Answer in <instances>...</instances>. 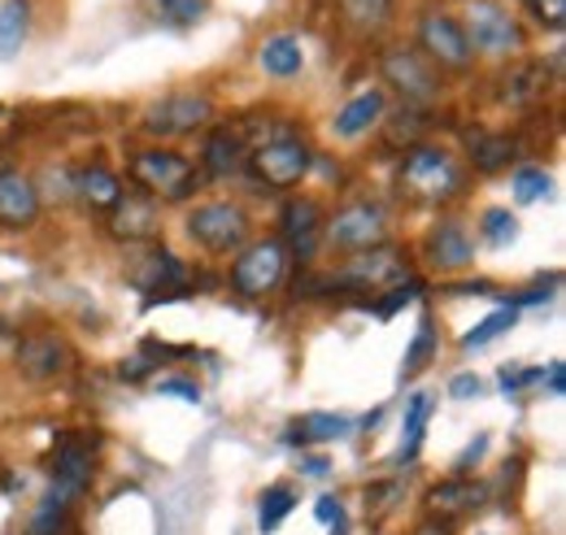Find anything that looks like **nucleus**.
<instances>
[{
  "instance_id": "1",
  "label": "nucleus",
  "mask_w": 566,
  "mask_h": 535,
  "mask_svg": "<svg viewBox=\"0 0 566 535\" xmlns=\"http://www.w3.org/2000/svg\"><path fill=\"white\" fill-rule=\"evenodd\" d=\"M127 175L144 188V197L153 201H188L201 188V170L197 161H188L175 148H136L127 161Z\"/></svg>"
},
{
  "instance_id": "2",
  "label": "nucleus",
  "mask_w": 566,
  "mask_h": 535,
  "mask_svg": "<svg viewBox=\"0 0 566 535\" xmlns=\"http://www.w3.org/2000/svg\"><path fill=\"white\" fill-rule=\"evenodd\" d=\"M397 179H401V188H406L415 201H423V204L453 201V197H462V188H467V179H462L453 153L440 148V144H415V148L406 153Z\"/></svg>"
},
{
  "instance_id": "3",
  "label": "nucleus",
  "mask_w": 566,
  "mask_h": 535,
  "mask_svg": "<svg viewBox=\"0 0 566 535\" xmlns=\"http://www.w3.org/2000/svg\"><path fill=\"white\" fill-rule=\"evenodd\" d=\"M310 166H314V153H310L305 139H296V135H275V139L249 148V166H244V170L253 175L258 188L283 192V188H296V183L310 175Z\"/></svg>"
},
{
  "instance_id": "4",
  "label": "nucleus",
  "mask_w": 566,
  "mask_h": 535,
  "mask_svg": "<svg viewBox=\"0 0 566 535\" xmlns=\"http://www.w3.org/2000/svg\"><path fill=\"white\" fill-rule=\"evenodd\" d=\"M188 235L213 258L240 253L249 244V213L231 201H206L188 213Z\"/></svg>"
},
{
  "instance_id": "5",
  "label": "nucleus",
  "mask_w": 566,
  "mask_h": 535,
  "mask_svg": "<svg viewBox=\"0 0 566 535\" xmlns=\"http://www.w3.org/2000/svg\"><path fill=\"white\" fill-rule=\"evenodd\" d=\"M323 240L336 244V249H349V253L384 249V240H388V213H384V204L375 201L345 204V209H336L323 222Z\"/></svg>"
},
{
  "instance_id": "6",
  "label": "nucleus",
  "mask_w": 566,
  "mask_h": 535,
  "mask_svg": "<svg viewBox=\"0 0 566 535\" xmlns=\"http://www.w3.org/2000/svg\"><path fill=\"white\" fill-rule=\"evenodd\" d=\"M287 274V253L280 240H253L240 249V258L231 262V287L240 296H271Z\"/></svg>"
},
{
  "instance_id": "7",
  "label": "nucleus",
  "mask_w": 566,
  "mask_h": 535,
  "mask_svg": "<svg viewBox=\"0 0 566 535\" xmlns=\"http://www.w3.org/2000/svg\"><path fill=\"white\" fill-rule=\"evenodd\" d=\"M462 31H467L475 53H489V57H518L523 53V27L493 0H475L467 9Z\"/></svg>"
},
{
  "instance_id": "8",
  "label": "nucleus",
  "mask_w": 566,
  "mask_h": 535,
  "mask_svg": "<svg viewBox=\"0 0 566 535\" xmlns=\"http://www.w3.org/2000/svg\"><path fill=\"white\" fill-rule=\"evenodd\" d=\"M419 53H423L431 66H444V70H467L475 62V49H471L462 22L453 13H440V9L419 13Z\"/></svg>"
},
{
  "instance_id": "9",
  "label": "nucleus",
  "mask_w": 566,
  "mask_h": 535,
  "mask_svg": "<svg viewBox=\"0 0 566 535\" xmlns=\"http://www.w3.org/2000/svg\"><path fill=\"white\" fill-rule=\"evenodd\" d=\"M379 70L401 92V101L415 105V109H423V105H431L440 96V74H436V66L427 62L419 49H388L379 57Z\"/></svg>"
},
{
  "instance_id": "10",
  "label": "nucleus",
  "mask_w": 566,
  "mask_h": 535,
  "mask_svg": "<svg viewBox=\"0 0 566 535\" xmlns=\"http://www.w3.org/2000/svg\"><path fill=\"white\" fill-rule=\"evenodd\" d=\"M213 118V101L201 92H175V96H161L157 105L144 109V132L161 135V139H175V135H192L201 132Z\"/></svg>"
},
{
  "instance_id": "11",
  "label": "nucleus",
  "mask_w": 566,
  "mask_h": 535,
  "mask_svg": "<svg viewBox=\"0 0 566 535\" xmlns=\"http://www.w3.org/2000/svg\"><path fill=\"white\" fill-rule=\"evenodd\" d=\"M49 470H53V492L57 496H83L92 474H96V444L87 436H74V431H62L57 436V449L49 458Z\"/></svg>"
},
{
  "instance_id": "12",
  "label": "nucleus",
  "mask_w": 566,
  "mask_h": 535,
  "mask_svg": "<svg viewBox=\"0 0 566 535\" xmlns=\"http://www.w3.org/2000/svg\"><path fill=\"white\" fill-rule=\"evenodd\" d=\"M397 279H406V262H401L392 249H366V253H357L340 274L318 279V283H305V287H354V292H375V287L397 283Z\"/></svg>"
},
{
  "instance_id": "13",
  "label": "nucleus",
  "mask_w": 566,
  "mask_h": 535,
  "mask_svg": "<svg viewBox=\"0 0 566 535\" xmlns=\"http://www.w3.org/2000/svg\"><path fill=\"white\" fill-rule=\"evenodd\" d=\"M280 244L287 258H314L323 244V204L314 197H292L280 213Z\"/></svg>"
},
{
  "instance_id": "14",
  "label": "nucleus",
  "mask_w": 566,
  "mask_h": 535,
  "mask_svg": "<svg viewBox=\"0 0 566 535\" xmlns=\"http://www.w3.org/2000/svg\"><path fill=\"white\" fill-rule=\"evenodd\" d=\"M71 366H74V353L62 335L40 332V335H27V339L18 344V370H22L27 379H35V384L62 379V375H71Z\"/></svg>"
},
{
  "instance_id": "15",
  "label": "nucleus",
  "mask_w": 566,
  "mask_h": 535,
  "mask_svg": "<svg viewBox=\"0 0 566 535\" xmlns=\"http://www.w3.org/2000/svg\"><path fill=\"white\" fill-rule=\"evenodd\" d=\"M157 227H161V209H157L153 197H144V192H123L118 204L109 209V235L123 240V244H144V240H153Z\"/></svg>"
},
{
  "instance_id": "16",
  "label": "nucleus",
  "mask_w": 566,
  "mask_h": 535,
  "mask_svg": "<svg viewBox=\"0 0 566 535\" xmlns=\"http://www.w3.org/2000/svg\"><path fill=\"white\" fill-rule=\"evenodd\" d=\"M423 258L440 274H453V270H467L475 262V244H471V235H467V227L458 218H444V222H436L427 231Z\"/></svg>"
},
{
  "instance_id": "17",
  "label": "nucleus",
  "mask_w": 566,
  "mask_h": 535,
  "mask_svg": "<svg viewBox=\"0 0 566 535\" xmlns=\"http://www.w3.org/2000/svg\"><path fill=\"white\" fill-rule=\"evenodd\" d=\"M35 218H40V188L22 170L0 166V227L22 231L35 227Z\"/></svg>"
},
{
  "instance_id": "18",
  "label": "nucleus",
  "mask_w": 566,
  "mask_h": 535,
  "mask_svg": "<svg viewBox=\"0 0 566 535\" xmlns=\"http://www.w3.org/2000/svg\"><path fill=\"white\" fill-rule=\"evenodd\" d=\"M484 501H489V487L475 483L471 474H453V479H444V483H436V487L427 492V505H431L436 518H444V523L484 510Z\"/></svg>"
},
{
  "instance_id": "19",
  "label": "nucleus",
  "mask_w": 566,
  "mask_h": 535,
  "mask_svg": "<svg viewBox=\"0 0 566 535\" xmlns=\"http://www.w3.org/2000/svg\"><path fill=\"white\" fill-rule=\"evenodd\" d=\"M249 166V144L244 132H231V127H213L206 135V153H201V175L210 179H231Z\"/></svg>"
},
{
  "instance_id": "20",
  "label": "nucleus",
  "mask_w": 566,
  "mask_h": 535,
  "mask_svg": "<svg viewBox=\"0 0 566 535\" xmlns=\"http://www.w3.org/2000/svg\"><path fill=\"white\" fill-rule=\"evenodd\" d=\"M384 109H388L384 92H379V87H370V92L354 96V101L332 118V132L340 135V139H357V135H366L370 127H379V123H384Z\"/></svg>"
},
{
  "instance_id": "21",
  "label": "nucleus",
  "mask_w": 566,
  "mask_h": 535,
  "mask_svg": "<svg viewBox=\"0 0 566 535\" xmlns=\"http://www.w3.org/2000/svg\"><path fill=\"white\" fill-rule=\"evenodd\" d=\"M144 266L148 270H136V274H132L140 292H161V296H166V292H184V287H188V270H184V262H179L175 253H166V249H161V253H148ZM161 296H153L148 305H157Z\"/></svg>"
},
{
  "instance_id": "22",
  "label": "nucleus",
  "mask_w": 566,
  "mask_h": 535,
  "mask_svg": "<svg viewBox=\"0 0 566 535\" xmlns=\"http://www.w3.org/2000/svg\"><path fill=\"white\" fill-rule=\"evenodd\" d=\"M71 192L87 204V209L109 213V209L118 204V197H123V179H118L114 170H105V166H87V170H78L71 179Z\"/></svg>"
},
{
  "instance_id": "23",
  "label": "nucleus",
  "mask_w": 566,
  "mask_h": 535,
  "mask_svg": "<svg viewBox=\"0 0 566 535\" xmlns=\"http://www.w3.org/2000/svg\"><path fill=\"white\" fill-rule=\"evenodd\" d=\"M349 431H354V418L314 409V413H301V418L287 427V444H332V440H345Z\"/></svg>"
},
{
  "instance_id": "24",
  "label": "nucleus",
  "mask_w": 566,
  "mask_h": 535,
  "mask_svg": "<svg viewBox=\"0 0 566 535\" xmlns=\"http://www.w3.org/2000/svg\"><path fill=\"white\" fill-rule=\"evenodd\" d=\"M467 157L480 175H496L514 161V139L501 132H467Z\"/></svg>"
},
{
  "instance_id": "25",
  "label": "nucleus",
  "mask_w": 566,
  "mask_h": 535,
  "mask_svg": "<svg viewBox=\"0 0 566 535\" xmlns=\"http://www.w3.org/2000/svg\"><path fill=\"white\" fill-rule=\"evenodd\" d=\"M545 87H549L545 62H518V66L501 78V101L505 105H532V101L545 96Z\"/></svg>"
},
{
  "instance_id": "26",
  "label": "nucleus",
  "mask_w": 566,
  "mask_h": 535,
  "mask_svg": "<svg viewBox=\"0 0 566 535\" xmlns=\"http://www.w3.org/2000/svg\"><path fill=\"white\" fill-rule=\"evenodd\" d=\"M431 397L427 392H415L410 405H406V431H401V449H397V466H410L423 449V436H427V418H431Z\"/></svg>"
},
{
  "instance_id": "27",
  "label": "nucleus",
  "mask_w": 566,
  "mask_h": 535,
  "mask_svg": "<svg viewBox=\"0 0 566 535\" xmlns=\"http://www.w3.org/2000/svg\"><path fill=\"white\" fill-rule=\"evenodd\" d=\"M258 62H262L266 74H275V78H292V74H301V66H305L301 40H296V35H271V40L262 44Z\"/></svg>"
},
{
  "instance_id": "28",
  "label": "nucleus",
  "mask_w": 566,
  "mask_h": 535,
  "mask_svg": "<svg viewBox=\"0 0 566 535\" xmlns=\"http://www.w3.org/2000/svg\"><path fill=\"white\" fill-rule=\"evenodd\" d=\"M27 35H31V0H4L0 4V57H13Z\"/></svg>"
},
{
  "instance_id": "29",
  "label": "nucleus",
  "mask_w": 566,
  "mask_h": 535,
  "mask_svg": "<svg viewBox=\"0 0 566 535\" xmlns=\"http://www.w3.org/2000/svg\"><path fill=\"white\" fill-rule=\"evenodd\" d=\"M340 13L345 22L361 31V35H375L392 22V0H340Z\"/></svg>"
},
{
  "instance_id": "30",
  "label": "nucleus",
  "mask_w": 566,
  "mask_h": 535,
  "mask_svg": "<svg viewBox=\"0 0 566 535\" xmlns=\"http://www.w3.org/2000/svg\"><path fill=\"white\" fill-rule=\"evenodd\" d=\"M431 357H436V318L423 314L419 318V335H415V344L406 348V366H401V379H415V375H423L427 366H431Z\"/></svg>"
},
{
  "instance_id": "31",
  "label": "nucleus",
  "mask_w": 566,
  "mask_h": 535,
  "mask_svg": "<svg viewBox=\"0 0 566 535\" xmlns=\"http://www.w3.org/2000/svg\"><path fill=\"white\" fill-rule=\"evenodd\" d=\"M71 505L74 501L57 496V492H49L44 505L35 510V518H31V535H66L71 532Z\"/></svg>"
},
{
  "instance_id": "32",
  "label": "nucleus",
  "mask_w": 566,
  "mask_h": 535,
  "mask_svg": "<svg viewBox=\"0 0 566 535\" xmlns=\"http://www.w3.org/2000/svg\"><path fill=\"white\" fill-rule=\"evenodd\" d=\"M292 505H296V496H292V487H287V483L266 487V492L258 496V527H262V532H275L283 518L292 514Z\"/></svg>"
},
{
  "instance_id": "33",
  "label": "nucleus",
  "mask_w": 566,
  "mask_h": 535,
  "mask_svg": "<svg viewBox=\"0 0 566 535\" xmlns=\"http://www.w3.org/2000/svg\"><path fill=\"white\" fill-rule=\"evenodd\" d=\"M549 188H554L549 170H541V166H523V170H514V201L518 204L545 201V197H549Z\"/></svg>"
},
{
  "instance_id": "34",
  "label": "nucleus",
  "mask_w": 566,
  "mask_h": 535,
  "mask_svg": "<svg viewBox=\"0 0 566 535\" xmlns=\"http://www.w3.org/2000/svg\"><path fill=\"white\" fill-rule=\"evenodd\" d=\"M514 318H518V310L514 305H505V310H496V314H489L475 332L462 335V348H484V344H493L496 335H505L510 327H514Z\"/></svg>"
},
{
  "instance_id": "35",
  "label": "nucleus",
  "mask_w": 566,
  "mask_h": 535,
  "mask_svg": "<svg viewBox=\"0 0 566 535\" xmlns=\"http://www.w3.org/2000/svg\"><path fill=\"white\" fill-rule=\"evenodd\" d=\"M480 231H484V240H489L493 249H505V244H514V235H518V218H514L510 209H489L484 222H480Z\"/></svg>"
},
{
  "instance_id": "36",
  "label": "nucleus",
  "mask_w": 566,
  "mask_h": 535,
  "mask_svg": "<svg viewBox=\"0 0 566 535\" xmlns=\"http://www.w3.org/2000/svg\"><path fill=\"white\" fill-rule=\"evenodd\" d=\"M157 18L170 27H197L206 18V0H157Z\"/></svg>"
},
{
  "instance_id": "37",
  "label": "nucleus",
  "mask_w": 566,
  "mask_h": 535,
  "mask_svg": "<svg viewBox=\"0 0 566 535\" xmlns=\"http://www.w3.org/2000/svg\"><path fill=\"white\" fill-rule=\"evenodd\" d=\"M523 9H527L532 22L545 27V31H563L566 27V0H523Z\"/></svg>"
},
{
  "instance_id": "38",
  "label": "nucleus",
  "mask_w": 566,
  "mask_h": 535,
  "mask_svg": "<svg viewBox=\"0 0 566 535\" xmlns=\"http://www.w3.org/2000/svg\"><path fill=\"white\" fill-rule=\"evenodd\" d=\"M419 296H423V279H406V283H397L392 296H384L375 310H379V318H392L401 305H410V301H419Z\"/></svg>"
},
{
  "instance_id": "39",
  "label": "nucleus",
  "mask_w": 566,
  "mask_h": 535,
  "mask_svg": "<svg viewBox=\"0 0 566 535\" xmlns=\"http://www.w3.org/2000/svg\"><path fill=\"white\" fill-rule=\"evenodd\" d=\"M449 397L453 401H475V397H484V379L480 375H453L449 379Z\"/></svg>"
},
{
  "instance_id": "40",
  "label": "nucleus",
  "mask_w": 566,
  "mask_h": 535,
  "mask_svg": "<svg viewBox=\"0 0 566 535\" xmlns=\"http://www.w3.org/2000/svg\"><path fill=\"white\" fill-rule=\"evenodd\" d=\"M157 392L161 397H179V401H201V388L192 379H157Z\"/></svg>"
},
{
  "instance_id": "41",
  "label": "nucleus",
  "mask_w": 566,
  "mask_h": 535,
  "mask_svg": "<svg viewBox=\"0 0 566 535\" xmlns=\"http://www.w3.org/2000/svg\"><path fill=\"white\" fill-rule=\"evenodd\" d=\"M484 453H489V436H475V440L467 444V453L453 462V474H471V470H475V462H480Z\"/></svg>"
},
{
  "instance_id": "42",
  "label": "nucleus",
  "mask_w": 566,
  "mask_h": 535,
  "mask_svg": "<svg viewBox=\"0 0 566 535\" xmlns=\"http://www.w3.org/2000/svg\"><path fill=\"white\" fill-rule=\"evenodd\" d=\"M541 384H549V397H563L566 392V366L563 361H549V375L541 370Z\"/></svg>"
},
{
  "instance_id": "43",
  "label": "nucleus",
  "mask_w": 566,
  "mask_h": 535,
  "mask_svg": "<svg viewBox=\"0 0 566 535\" xmlns=\"http://www.w3.org/2000/svg\"><path fill=\"white\" fill-rule=\"evenodd\" d=\"M314 514H318V518H323V523H340V518H345V505H340V501H336V496H323V501H318V510H314Z\"/></svg>"
},
{
  "instance_id": "44",
  "label": "nucleus",
  "mask_w": 566,
  "mask_h": 535,
  "mask_svg": "<svg viewBox=\"0 0 566 535\" xmlns=\"http://www.w3.org/2000/svg\"><path fill=\"white\" fill-rule=\"evenodd\" d=\"M148 370H153V361H148V357H132V366H127V361L118 366V375H123V379H132V384H136V379H144Z\"/></svg>"
},
{
  "instance_id": "45",
  "label": "nucleus",
  "mask_w": 566,
  "mask_h": 535,
  "mask_svg": "<svg viewBox=\"0 0 566 535\" xmlns=\"http://www.w3.org/2000/svg\"><path fill=\"white\" fill-rule=\"evenodd\" d=\"M301 470H305L310 479H323V474H327V458H305V462H301Z\"/></svg>"
},
{
  "instance_id": "46",
  "label": "nucleus",
  "mask_w": 566,
  "mask_h": 535,
  "mask_svg": "<svg viewBox=\"0 0 566 535\" xmlns=\"http://www.w3.org/2000/svg\"><path fill=\"white\" fill-rule=\"evenodd\" d=\"M415 535H449V523H440V518H431V523H423Z\"/></svg>"
}]
</instances>
